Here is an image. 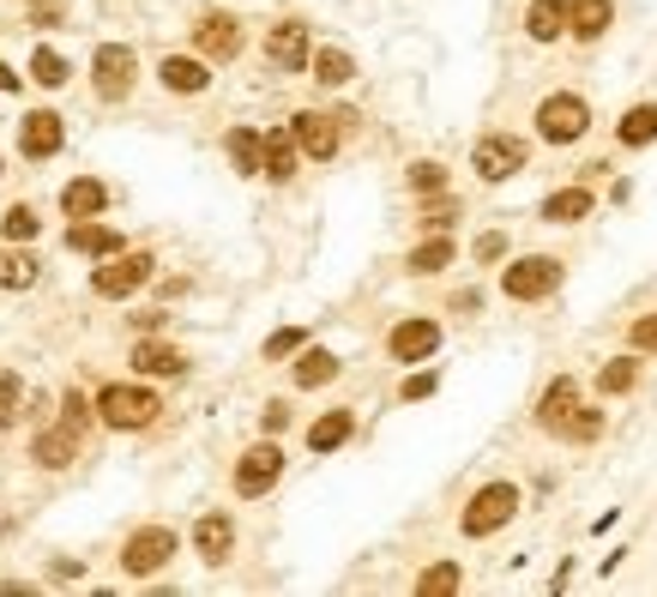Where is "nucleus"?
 <instances>
[{
	"mask_svg": "<svg viewBox=\"0 0 657 597\" xmlns=\"http://www.w3.org/2000/svg\"><path fill=\"white\" fill-rule=\"evenodd\" d=\"M537 133H543L549 145H579V139L591 133V109H585V97H573V91L543 97V104H537Z\"/></svg>",
	"mask_w": 657,
	"mask_h": 597,
	"instance_id": "obj_1",
	"label": "nucleus"
},
{
	"mask_svg": "<svg viewBox=\"0 0 657 597\" xmlns=\"http://www.w3.org/2000/svg\"><path fill=\"white\" fill-rule=\"evenodd\" d=\"M556 284H561V260H549V253H525V260H513L507 272H500V290H507L513 302H537Z\"/></svg>",
	"mask_w": 657,
	"mask_h": 597,
	"instance_id": "obj_2",
	"label": "nucleus"
},
{
	"mask_svg": "<svg viewBox=\"0 0 657 597\" xmlns=\"http://www.w3.org/2000/svg\"><path fill=\"white\" fill-rule=\"evenodd\" d=\"M513 513H519V489H513V482H488L465 507V538H488V531H500Z\"/></svg>",
	"mask_w": 657,
	"mask_h": 597,
	"instance_id": "obj_3",
	"label": "nucleus"
},
{
	"mask_svg": "<svg viewBox=\"0 0 657 597\" xmlns=\"http://www.w3.org/2000/svg\"><path fill=\"white\" fill-rule=\"evenodd\" d=\"M97 411H103V423H109V428H146L163 404L151 399L146 387H103L97 392Z\"/></svg>",
	"mask_w": 657,
	"mask_h": 597,
	"instance_id": "obj_4",
	"label": "nucleus"
},
{
	"mask_svg": "<svg viewBox=\"0 0 657 597\" xmlns=\"http://www.w3.org/2000/svg\"><path fill=\"white\" fill-rule=\"evenodd\" d=\"M471 170L483 175V182H507V175H519L525 170V139L483 133V139H476V151H471Z\"/></svg>",
	"mask_w": 657,
	"mask_h": 597,
	"instance_id": "obj_5",
	"label": "nucleus"
},
{
	"mask_svg": "<svg viewBox=\"0 0 657 597\" xmlns=\"http://www.w3.org/2000/svg\"><path fill=\"white\" fill-rule=\"evenodd\" d=\"M91 79H97L103 104H121V97L133 91V48H127V43H103L97 61H91Z\"/></svg>",
	"mask_w": 657,
	"mask_h": 597,
	"instance_id": "obj_6",
	"label": "nucleus"
},
{
	"mask_svg": "<svg viewBox=\"0 0 657 597\" xmlns=\"http://www.w3.org/2000/svg\"><path fill=\"white\" fill-rule=\"evenodd\" d=\"M175 555V531L170 525H146V531H133V538H127V550H121V567L127 574H158L163 562H170Z\"/></svg>",
	"mask_w": 657,
	"mask_h": 597,
	"instance_id": "obj_7",
	"label": "nucleus"
},
{
	"mask_svg": "<svg viewBox=\"0 0 657 597\" xmlns=\"http://www.w3.org/2000/svg\"><path fill=\"white\" fill-rule=\"evenodd\" d=\"M146 278H151V253H109V265H97L91 290L115 302V296H133Z\"/></svg>",
	"mask_w": 657,
	"mask_h": 597,
	"instance_id": "obj_8",
	"label": "nucleus"
},
{
	"mask_svg": "<svg viewBox=\"0 0 657 597\" xmlns=\"http://www.w3.org/2000/svg\"><path fill=\"white\" fill-rule=\"evenodd\" d=\"M308 24L302 19H283V24H272V36H266V61H272L278 73H302L308 67Z\"/></svg>",
	"mask_w": 657,
	"mask_h": 597,
	"instance_id": "obj_9",
	"label": "nucleus"
},
{
	"mask_svg": "<svg viewBox=\"0 0 657 597\" xmlns=\"http://www.w3.org/2000/svg\"><path fill=\"white\" fill-rule=\"evenodd\" d=\"M386 350H392L398 362H422V357L441 350V326H434V321H398L392 338H386Z\"/></svg>",
	"mask_w": 657,
	"mask_h": 597,
	"instance_id": "obj_10",
	"label": "nucleus"
},
{
	"mask_svg": "<svg viewBox=\"0 0 657 597\" xmlns=\"http://www.w3.org/2000/svg\"><path fill=\"white\" fill-rule=\"evenodd\" d=\"M278 477H283V453L272 447V441L254 447V453H241V465H236V489L241 495H266Z\"/></svg>",
	"mask_w": 657,
	"mask_h": 597,
	"instance_id": "obj_11",
	"label": "nucleus"
},
{
	"mask_svg": "<svg viewBox=\"0 0 657 597\" xmlns=\"http://www.w3.org/2000/svg\"><path fill=\"white\" fill-rule=\"evenodd\" d=\"M290 139H295V151H308V158H332V151H338V121L320 116V109H302V116L290 121Z\"/></svg>",
	"mask_w": 657,
	"mask_h": 597,
	"instance_id": "obj_12",
	"label": "nucleus"
},
{
	"mask_svg": "<svg viewBox=\"0 0 657 597\" xmlns=\"http://www.w3.org/2000/svg\"><path fill=\"white\" fill-rule=\"evenodd\" d=\"M61 139H67V127H61V116H49V109H31L19 127V151L24 158H55Z\"/></svg>",
	"mask_w": 657,
	"mask_h": 597,
	"instance_id": "obj_13",
	"label": "nucleus"
},
{
	"mask_svg": "<svg viewBox=\"0 0 657 597\" xmlns=\"http://www.w3.org/2000/svg\"><path fill=\"white\" fill-rule=\"evenodd\" d=\"M610 24H615V0H567V31L579 43H597Z\"/></svg>",
	"mask_w": 657,
	"mask_h": 597,
	"instance_id": "obj_14",
	"label": "nucleus"
},
{
	"mask_svg": "<svg viewBox=\"0 0 657 597\" xmlns=\"http://www.w3.org/2000/svg\"><path fill=\"white\" fill-rule=\"evenodd\" d=\"M193 36H200V55H212V61H229L241 48V31H236V19H229V12H205Z\"/></svg>",
	"mask_w": 657,
	"mask_h": 597,
	"instance_id": "obj_15",
	"label": "nucleus"
},
{
	"mask_svg": "<svg viewBox=\"0 0 657 597\" xmlns=\"http://www.w3.org/2000/svg\"><path fill=\"white\" fill-rule=\"evenodd\" d=\"M103 206H109V187H103L97 175H79V182L61 187V211H67V218H97Z\"/></svg>",
	"mask_w": 657,
	"mask_h": 597,
	"instance_id": "obj_16",
	"label": "nucleus"
},
{
	"mask_svg": "<svg viewBox=\"0 0 657 597\" xmlns=\"http://www.w3.org/2000/svg\"><path fill=\"white\" fill-rule=\"evenodd\" d=\"M193 543H200V555L217 567V562H229V543H236V525H229L224 513H205L200 525H193Z\"/></svg>",
	"mask_w": 657,
	"mask_h": 597,
	"instance_id": "obj_17",
	"label": "nucleus"
},
{
	"mask_svg": "<svg viewBox=\"0 0 657 597\" xmlns=\"http://www.w3.org/2000/svg\"><path fill=\"white\" fill-rule=\"evenodd\" d=\"M525 31H531V43H556V36L567 31V0H531Z\"/></svg>",
	"mask_w": 657,
	"mask_h": 597,
	"instance_id": "obj_18",
	"label": "nucleus"
},
{
	"mask_svg": "<svg viewBox=\"0 0 657 597\" xmlns=\"http://www.w3.org/2000/svg\"><path fill=\"white\" fill-rule=\"evenodd\" d=\"M591 206H597V199H591V187H561V194L543 199V218L549 224H579V218H591Z\"/></svg>",
	"mask_w": 657,
	"mask_h": 597,
	"instance_id": "obj_19",
	"label": "nucleus"
},
{
	"mask_svg": "<svg viewBox=\"0 0 657 597\" xmlns=\"http://www.w3.org/2000/svg\"><path fill=\"white\" fill-rule=\"evenodd\" d=\"M573 404H579V387H573V380H549V387H543V399H537V423H543V428H561V416L567 411H573Z\"/></svg>",
	"mask_w": 657,
	"mask_h": 597,
	"instance_id": "obj_20",
	"label": "nucleus"
},
{
	"mask_svg": "<svg viewBox=\"0 0 657 597\" xmlns=\"http://www.w3.org/2000/svg\"><path fill=\"white\" fill-rule=\"evenodd\" d=\"M260 175H272V182H290V175H295V139H290V127H278V133H266V158H260Z\"/></svg>",
	"mask_w": 657,
	"mask_h": 597,
	"instance_id": "obj_21",
	"label": "nucleus"
},
{
	"mask_svg": "<svg viewBox=\"0 0 657 597\" xmlns=\"http://www.w3.org/2000/svg\"><path fill=\"white\" fill-rule=\"evenodd\" d=\"M158 73H163V85H170V91H205V85H212L205 61H193V55H170Z\"/></svg>",
	"mask_w": 657,
	"mask_h": 597,
	"instance_id": "obj_22",
	"label": "nucleus"
},
{
	"mask_svg": "<svg viewBox=\"0 0 657 597\" xmlns=\"http://www.w3.org/2000/svg\"><path fill=\"white\" fill-rule=\"evenodd\" d=\"M615 139H622L627 151L651 145V139H657V104H634V109H627L622 127H615Z\"/></svg>",
	"mask_w": 657,
	"mask_h": 597,
	"instance_id": "obj_23",
	"label": "nucleus"
},
{
	"mask_svg": "<svg viewBox=\"0 0 657 597\" xmlns=\"http://www.w3.org/2000/svg\"><path fill=\"white\" fill-rule=\"evenodd\" d=\"M351 428H356L351 411H326L314 428H308V447H314V453H332V447H344V441H351Z\"/></svg>",
	"mask_w": 657,
	"mask_h": 597,
	"instance_id": "obj_24",
	"label": "nucleus"
},
{
	"mask_svg": "<svg viewBox=\"0 0 657 597\" xmlns=\"http://www.w3.org/2000/svg\"><path fill=\"white\" fill-rule=\"evenodd\" d=\"M67 248H79V253H97V260H109V253H121V236L115 230H103V224H73L67 230Z\"/></svg>",
	"mask_w": 657,
	"mask_h": 597,
	"instance_id": "obj_25",
	"label": "nucleus"
},
{
	"mask_svg": "<svg viewBox=\"0 0 657 597\" xmlns=\"http://www.w3.org/2000/svg\"><path fill=\"white\" fill-rule=\"evenodd\" d=\"M133 368H139V375H182L187 357L175 345H151V338H146V345L133 350Z\"/></svg>",
	"mask_w": 657,
	"mask_h": 597,
	"instance_id": "obj_26",
	"label": "nucleus"
},
{
	"mask_svg": "<svg viewBox=\"0 0 657 597\" xmlns=\"http://www.w3.org/2000/svg\"><path fill=\"white\" fill-rule=\"evenodd\" d=\"M229 158H236V170H241V175H260L266 139L254 133V127H236V133H229Z\"/></svg>",
	"mask_w": 657,
	"mask_h": 597,
	"instance_id": "obj_27",
	"label": "nucleus"
},
{
	"mask_svg": "<svg viewBox=\"0 0 657 597\" xmlns=\"http://www.w3.org/2000/svg\"><path fill=\"white\" fill-rule=\"evenodd\" d=\"M326 380H338V357H332V350H302L295 387H326Z\"/></svg>",
	"mask_w": 657,
	"mask_h": 597,
	"instance_id": "obj_28",
	"label": "nucleus"
},
{
	"mask_svg": "<svg viewBox=\"0 0 657 597\" xmlns=\"http://www.w3.org/2000/svg\"><path fill=\"white\" fill-rule=\"evenodd\" d=\"M308 67H314L320 85H344V79L356 73V61L344 55V48H320V55H308Z\"/></svg>",
	"mask_w": 657,
	"mask_h": 597,
	"instance_id": "obj_29",
	"label": "nucleus"
},
{
	"mask_svg": "<svg viewBox=\"0 0 657 597\" xmlns=\"http://www.w3.org/2000/svg\"><path fill=\"white\" fill-rule=\"evenodd\" d=\"M36 459H43L49 471L73 465V428H49V435H36Z\"/></svg>",
	"mask_w": 657,
	"mask_h": 597,
	"instance_id": "obj_30",
	"label": "nucleus"
},
{
	"mask_svg": "<svg viewBox=\"0 0 657 597\" xmlns=\"http://www.w3.org/2000/svg\"><path fill=\"white\" fill-rule=\"evenodd\" d=\"M634 380H639V357H615L597 375V392H610V399H615V392H634Z\"/></svg>",
	"mask_w": 657,
	"mask_h": 597,
	"instance_id": "obj_31",
	"label": "nucleus"
},
{
	"mask_svg": "<svg viewBox=\"0 0 657 597\" xmlns=\"http://www.w3.org/2000/svg\"><path fill=\"white\" fill-rule=\"evenodd\" d=\"M561 435H573V441H597V435H603V411H591V404H573V411L561 416Z\"/></svg>",
	"mask_w": 657,
	"mask_h": 597,
	"instance_id": "obj_32",
	"label": "nucleus"
},
{
	"mask_svg": "<svg viewBox=\"0 0 657 597\" xmlns=\"http://www.w3.org/2000/svg\"><path fill=\"white\" fill-rule=\"evenodd\" d=\"M453 241H446V236H434V241H422V248L417 253H410V272H441V265H453Z\"/></svg>",
	"mask_w": 657,
	"mask_h": 597,
	"instance_id": "obj_33",
	"label": "nucleus"
},
{
	"mask_svg": "<svg viewBox=\"0 0 657 597\" xmlns=\"http://www.w3.org/2000/svg\"><path fill=\"white\" fill-rule=\"evenodd\" d=\"M31 79H36V85H49V91H61V85H67V61H61L55 48H36V61H31Z\"/></svg>",
	"mask_w": 657,
	"mask_h": 597,
	"instance_id": "obj_34",
	"label": "nucleus"
},
{
	"mask_svg": "<svg viewBox=\"0 0 657 597\" xmlns=\"http://www.w3.org/2000/svg\"><path fill=\"white\" fill-rule=\"evenodd\" d=\"M417 591H422V597H441V591H459V567H453V562L429 567V574H422V579H417Z\"/></svg>",
	"mask_w": 657,
	"mask_h": 597,
	"instance_id": "obj_35",
	"label": "nucleus"
},
{
	"mask_svg": "<svg viewBox=\"0 0 657 597\" xmlns=\"http://www.w3.org/2000/svg\"><path fill=\"white\" fill-rule=\"evenodd\" d=\"M0 284H7V290H31L36 284V260H31V253L7 260V265H0Z\"/></svg>",
	"mask_w": 657,
	"mask_h": 597,
	"instance_id": "obj_36",
	"label": "nucleus"
},
{
	"mask_svg": "<svg viewBox=\"0 0 657 597\" xmlns=\"http://www.w3.org/2000/svg\"><path fill=\"white\" fill-rule=\"evenodd\" d=\"M308 345V333H302V326H283V333H272V338H266V357H290V350H302Z\"/></svg>",
	"mask_w": 657,
	"mask_h": 597,
	"instance_id": "obj_37",
	"label": "nucleus"
},
{
	"mask_svg": "<svg viewBox=\"0 0 657 597\" xmlns=\"http://www.w3.org/2000/svg\"><path fill=\"white\" fill-rule=\"evenodd\" d=\"M36 230H43V224H36L31 206H12V211H7V236H12V241H31Z\"/></svg>",
	"mask_w": 657,
	"mask_h": 597,
	"instance_id": "obj_38",
	"label": "nucleus"
},
{
	"mask_svg": "<svg viewBox=\"0 0 657 597\" xmlns=\"http://www.w3.org/2000/svg\"><path fill=\"white\" fill-rule=\"evenodd\" d=\"M410 187H417V194H441L446 170H441V163H417V170H410Z\"/></svg>",
	"mask_w": 657,
	"mask_h": 597,
	"instance_id": "obj_39",
	"label": "nucleus"
},
{
	"mask_svg": "<svg viewBox=\"0 0 657 597\" xmlns=\"http://www.w3.org/2000/svg\"><path fill=\"white\" fill-rule=\"evenodd\" d=\"M19 375H0V423H12V416H19Z\"/></svg>",
	"mask_w": 657,
	"mask_h": 597,
	"instance_id": "obj_40",
	"label": "nucleus"
},
{
	"mask_svg": "<svg viewBox=\"0 0 657 597\" xmlns=\"http://www.w3.org/2000/svg\"><path fill=\"white\" fill-rule=\"evenodd\" d=\"M500 253H507V236H500V230H483V236H476V260H500Z\"/></svg>",
	"mask_w": 657,
	"mask_h": 597,
	"instance_id": "obj_41",
	"label": "nucleus"
},
{
	"mask_svg": "<svg viewBox=\"0 0 657 597\" xmlns=\"http://www.w3.org/2000/svg\"><path fill=\"white\" fill-rule=\"evenodd\" d=\"M434 387H441V380H434V375H410L405 387H398V399H405V404H410V399H429Z\"/></svg>",
	"mask_w": 657,
	"mask_h": 597,
	"instance_id": "obj_42",
	"label": "nucleus"
},
{
	"mask_svg": "<svg viewBox=\"0 0 657 597\" xmlns=\"http://www.w3.org/2000/svg\"><path fill=\"white\" fill-rule=\"evenodd\" d=\"M634 350H657V314H646V321H634Z\"/></svg>",
	"mask_w": 657,
	"mask_h": 597,
	"instance_id": "obj_43",
	"label": "nucleus"
},
{
	"mask_svg": "<svg viewBox=\"0 0 657 597\" xmlns=\"http://www.w3.org/2000/svg\"><path fill=\"white\" fill-rule=\"evenodd\" d=\"M453 218H459V206H453V199H434V206H429V218H422V224H429V230H446Z\"/></svg>",
	"mask_w": 657,
	"mask_h": 597,
	"instance_id": "obj_44",
	"label": "nucleus"
},
{
	"mask_svg": "<svg viewBox=\"0 0 657 597\" xmlns=\"http://www.w3.org/2000/svg\"><path fill=\"white\" fill-rule=\"evenodd\" d=\"M67 428H73V435L85 428V399H79V392H67Z\"/></svg>",
	"mask_w": 657,
	"mask_h": 597,
	"instance_id": "obj_45",
	"label": "nucleus"
},
{
	"mask_svg": "<svg viewBox=\"0 0 657 597\" xmlns=\"http://www.w3.org/2000/svg\"><path fill=\"white\" fill-rule=\"evenodd\" d=\"M283 423H290V404H266V428H272V435H278Z\"/></svg>",
	"mask_w": 657,
	"mask_h": 597,
	"instance_id": "obj_46",
	"label": "nucleus"
},
{
	"mask_svg": "<svg viewBox=\"0 0 657 597\" xmlns=\"http://www.w3.org/2000/svg\"><path fill=\"white\" fill-rule=\"evenodd\" d=\"M0 91H19V73H12L7 61H0Z\"/></svg>",
	"mask_w": 657,
	"mask_h": 597,
	"instance_id": "obj_47",
	"label": "nucleus"
}]
</instances>
